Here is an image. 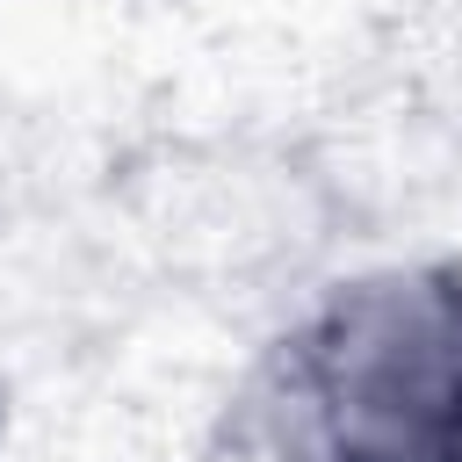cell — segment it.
Here are the masks:
<instances>
[{
    "label": "cell",
    "mask_w": 462,
    "mask_h": 462,
    "mask_svg": "<svg viewBox=\"0 0 462 462\" xmlns=\"http://www.w3.org/2000/svg\"><path fill=\"white\" fill-rule=\"evenodd\" d=\"M303 397L332 462H462V274H375L303 339Z\"/></svg>",
    "instance_id": "cell-1"
}]
</instances>
